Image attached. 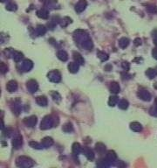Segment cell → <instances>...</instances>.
<instances>
[{
  "label": "cell",
  "mask_w": 157,
  "mask_h": 168,
  "mask_svg": "<svg viewBox=\"0 0 157 168\" xmlns=\"http://www.w3.org/2000/svg\"><path fill=\"white\" fill-rule=\"evenodd\" d=\"M86 5H87V2L86 0H80L75 5V10H76L77 12L80 13L81 11H83L86 9Z\"/></svg>",
  "instance_id": "1"
},
{
  "label": "cell",
  "mask_w": 157,
  "mask_h": 168,
  "mask_svg": "<svg viewBox=\"0 0 157 168\" xmlns=\"http://www.w3.org/2000/svg\"><path fill=\"white\" fill-rule=\"evenodd\" d=\"M17 87V82H14V81H11V82H9L8 84H7V86H6L7 89H8L10 92H13L14 90H16Z\"/></svg>",
  "instance_id": "2"
},
{
  "label": "cell",
  "mask_w": 157,
  "mask_h": 168,
  "mask_svg": "<svg viewBox=\"0 0 157 168\" xmlns=\"http://www.w3.org/2000/svg\"><path fill=\"white\" fill-rule=\"evenodd\" d=\"M37 15H38V17L42 18H47L49 14H48V11H47L42 9V10H39V11H37Z\"/></svg>",
  "instance_id": "3"
},
{
  "label": "cell",
  "mask_w": 157,
  "mask_h": 168,
  "mask_svg": "<svg viewBox=\"0 0 157 168\" xmlns=\"http://www.w3.org/2000/svg\"><path fill=\"white\" fill-rule=\"evenodd\" d=\"M139 95L141 96V99H143V100H145V101H149L150 98H151L150 94H149L148 91H146V90H144L143 92H141V94L139 93Z\"/></svg>",
  "instance_id": "4"
},
{
  "label": "cell",
  "mask_w": 157,
  "mask_h": 168,
  "mask_svg": "<svg viewBox=\"0 0 157 168\" xmlns=\"http://www.w3.org/2000/svg\"><path fill=\"white\" fill-rule=\"evenodd\" d=\"M146 74L148 75L149 78H154L155 76H157V69L149 68V69H148V71L146 72Z\"/></svg>",
  "instance_id": "5"
},
{
  "label": "cell",
  "mask_w": 157,
  "mask_h": 168,
  "mask_svg": "<svg viewBox=\"0 0 157 168\" xmlns=\"http://www.w3.org/2000/svg\"><path fill=\"white\" fill-rule=\"evenodd\" d=\"M131 129L133 130L134 131H141V125L138 123H133L131 124Z\"/></svg>",
  "instance_id": "6"
},
{
  "label": "cell",
  "mask_w": 157,
  "mask_h": 168,
  "mask_svg": "<svg viewBox=\"0 0 157 168\" xmlns=\"http://www.w3.org/2000/svg\"><path fill=\"white\" fill-rule=\"evenodd\" d=\"M58 57L59 60H61L63 61H66L67 60V54H66V53L65 51H60L58 53Z\"/></svg>",
  "instance_id": "7"
},
{
  "label": "cell",
  "mask_w": 157,
  "mask_h": 168,
  "mask_svg": "<svg viewBox=\"0 0 157 168\" xmlns=\"http://www.w3.org/2000/svg\"><path fill=\"white\" fill-rule=\"evenodd\" d=\"M37 102H38V103H39L40 105H43V106H46L47 103V100L45 96H39L37 98Z\"/></svg>",
  "instance_id": "8"
},
{
  "label": "cell",
  "mask_w": 157,
  "mask_h": 168,
  "mask_svg": "<svg viewBox=\"0 0 157 168\" xmlns=\"http://www.w3.org/2000/svg\"><path fill=\"white\" fill-rule=\"evenodd\" d=\"M119 90H120V87H119L118 84L116 83V82H114V83L112 84V86H111V92L118 93Z\"/></svg>",
  "instance_id": "9"
},
{
  "label": "cell",
  "mask_w": 157,
  "mask_h": 168,
  "mask_svg": "<svg viewBox=\"0 0 157 168\" xmlns=\"http://www.w3.org/2000/svg\"><path fill=\"white\" fill-rule=\"evenodd\" d=\"M74 59L78 62H80V64H83V62H84V60L81 57V55L80 53H74Z\"/></svg>",
  "instance_id": "10"
},
{
  "label": "cell",
  "mask_w": 157,
  "mask_h": 168,
  "mask_svg": "<svg viewBox=\"0 0 157 168\" xmlns=\"http://www.w3.org/2000/svg\"><path fill=\"white\" fill-rule=\"evenodd\" d=\"M28 122H29V124H27L30 127H33L36 124V122H37V118L35 117H32V118H30L28 119Z\"/></svg>",
  "instance_id": "11"
},
{
  "label": "cell",
  "mask_w": 157,
  "mask_h": 168,
  "mask_svg": "<svg viewBox=\"0 0 157 168\" xmlns=\"http://www.w3.org/2000/svg\"><path fill=\"white\" fill-rule=\"evenodd\" d=\"M68 67H69L71 72H76L78 70V66H77V64H74V63H71L68 66Z\"/></svg>",
  "instance_id": "12"
},
{
  "label": "cell",
  "mask_w": 157,
  "mask_h": 168,
  "mask_svg": "<svg viewBox=\"0 0 157 168\" xmlns=\"http://www.w3.org/2000/svg\"><path fill=\"white\" fill-rule=\"evenodd\" d=\"M148 11L151 13H157V7L156 6H154V5H150L147 7Z\"/></svg>",
  "instance_id": "13"
},
{
  "label": "cell",
  "mask_w": 157,
  "mask_h": 168,
  "mask_svg": "<svg viewBox=\"0 0 157 168\" xmlns=\"http://www.w3.org/2000/svg\"><path fill=\"white\" fill-rule=\"evenodd\" d=\"M6 9L9 10V11H15V10L17 9V6H16V5H14V4L11 3V4H9L8 5L6 6Z\"/></svg>",
  "instance_id": "14"
},
{
  "label": "cell",
  "mask_w": 157,
  "mask_h": 168,
  "mask_svg": "<svg viewBox=\"0 0 157 168\" xmlns=\"http://www.w3.org/2000/svg\"><path fill=\"white\" fill-rule=\"evenodd\" d=\"M117 101H118L117 97H110L109 104H110L111 106H115V104L116 102H117Z\"/></svg>",
  "instance_id": "15"
},
{
  "label": "cell",
  "mask_w": 157,
  "mask_h": 168,
  "mask_svg": "<svg viewBox=\"0 0 157 168\" xmlns=\"http://www.w3.org/2000/svg\"><path fill=\"white\" fill-rule=\"evenodd\" d=\"M127 102L126 101V100H122L121 102L120 103V107L121 108V109H127Z\"/></svg>",
  "instance_id": "16"
},
{
  "label": "cell",
  "mask_w": 157,
  "mask_h": 168,
  "mask_svg": "<svg viewBox=\"0 0 157 168\" xmlns=\"http://www.w3.org/2000/svg\"><path fill=\"white\" fill-rule=\"evenodd\" d=\"M153 55H154V57H155V59H157V48L153 50Z\"/></svg>",
  "instance_id": "17"
},
{
  "label": "cell",
  "mask_w": 157,
  "mask_h": 168,
  "mask_svg": "<svg viewBox=\"0 0 157 168\" xmlns=\"http://www.w3.org/2000/svg\"><path fill=\"white\" fill-rule=\"evenodd\" d=\"M136 46H139V45H141V40L140 39H136L135 40V43H134Z\"/></svg>",
  "instance_id": "18"
},
{
  "label": "cell",
  "mask_w": 157,
  "mask_h": 168,
  "mask_svg": "<svg viewBox=\"0 0 157 168\" xmlns=\"http://www.w3.org/2000/svg\"><path fill=\"white\" fill-rule=\"evenodd\" d=\"M155 45L157 46V39H155Z\"/></svg>",
  "instance_id": "19"
},
{
  "label": "cell",
  "mask_w": 157,
  "mask_h": 168,
  "mask_svg": "<svg viewBox=\"0 0 157 168\" xmlns=\"http://www.w3.org/2000/svg\"><path fill=\"white\" fill-rule=\"evenodd\" d=\"M155 88H156V89H157V83L155 84Z\"/></svg>",
  "instance_id": "20"
},
{
  "label": "cell",
  "mask_w": 157,
  "mask_h": 168,
  "mask_svg": "<svg viewBox=\"0 0 157 168\" xmlns=\"http://www.w3.org/2000/svg\"><path fill=\"white\" fill-rule=\"evenodd\" d=\"M155 103H156V105H157V98L155 99Z\"/></svg>",
  "instance_id": "21"
},
{
  "label": "cell",
  "mask_w": 157,
  "mask_h": 168,
  "mask_svg": "<svg viewBox=\"0 0 157 168\" xmlns=\"http://www.w3.org/2000/svg\"><path fill=\"white\" fill-rule=\"evenodd\" d=\"M2 2H5V0H2Z\"/></svg>",
  "instance_id": "22"
}]
</instances>
